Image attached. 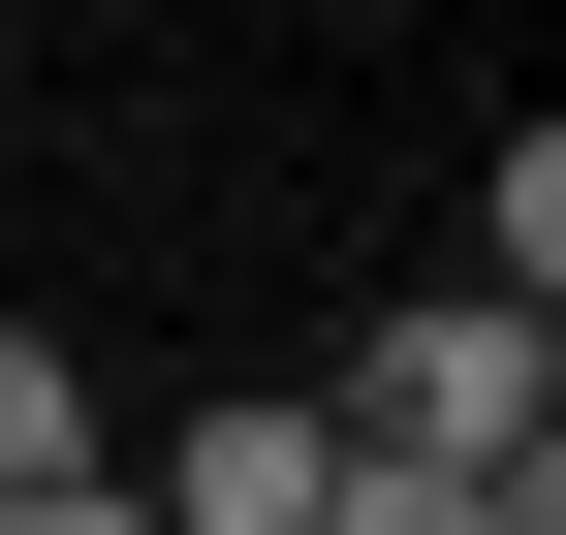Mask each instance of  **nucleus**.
I'll list each match as a JSON object with an SVG mask.
<instances>
[{"label":"nucleus","mask_w":566,"mask_h":535,"mask_svg":"<svg viewBox=\"0 0 566 535\" xmlns=\"http://www.w3.org/2000/svg\"><path fill=\"white\" fill-rule=\"evenodd\" d=\"M315 441H346V473H472V504H504V473H566V315H378V347H346L315 378Z\"/></svg>","instance_id":"f257e3e1"},{"label":"nucleus","mask_w":566,"mask_h":535,"mask_svg":"<svg viewBox=\"0 0 566 535\" xmlns=\"http://www.w3.org/2000/svg\"><path fill=\"white\" fill-rule=\"evenodd\" d=\"M566 284V126H504V158H472V315H535Z\"/></svg>","instance_id":"7ed1b4c3"},{"label":"nucleus","mask_w":566,"mask_h":535,"mask_svg":"<svg viewBox=\"0 0 566 535\" xmlns=\"http://www.w3.org/2000/svg\"><path fill=\"white\" fill-rule=\"evenodd\" d=\"M0 535H158V504H126V473H63V504H0Z\"/></svg>","instance_id":"39448f33"},{"label":"nucleus","mask_w":566,"mask_h":535,"mask_svg":"<svg viewBox=\"0 0 566 535\" xmlns=\"http://www.w3.org/2000/svg\"><path fill=\"white\" fill-rule=\"evenodd\" d=\"M315 535H566V473H504V504H472V473H346Z\"/></svg>","instance_id":"20e7f679"},{"label":"nucleus","mask_w":566,"mask_h":535,"mask_svg":"<svg viewBox=\"0 0 566 535\" xmlns=\"http://www.w3.org/2000/svg\"><path fill=\"white\" fill-rule=\"evenodd\" d=\"M126 504H158V535H315V504H346V441H315V378H221V410L126 441Z\"/></svg>","instance_id":"f03ea898"}]
</instances>
